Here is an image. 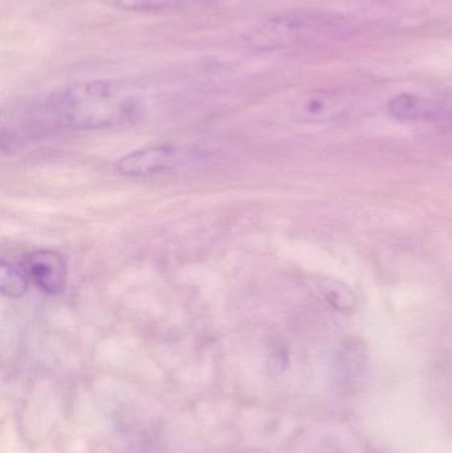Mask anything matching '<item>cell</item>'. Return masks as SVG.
<instances>
[{
    "instance_id": "cell-1",
    "label": "cell",
    "mask_w": 452,
    "mask_h": 453,
    "mask_svg": "<svg viewBox=\"0 0 452 453\" xmlns=\"http://www.w3.org/2000/svg\"><path fill=\"white\" fill-rule=\"evenodd\" d=\"M140 96L119 81L89 80L53 93L45 113L53 124L77 130L103 129L134 121L142 113Z\"/></svg>"
},
{
    "instance_id": "cell-2",
    "label": "cell",
    "mask_w": 452,
    "mask_h": 453,
    "mask_svg": "<svg viewBox=\"0 0 452 453\" xmlns=\"http://www.w3.org/2000/svg\"><path fill=\"white\" fill-rule=\"evenodd\" d=\"M339 20L331 16L300 15L271 19L252 32L251 42L262 50H278L313 39L337 28Z\"/></svg>"
},
{
    "instance_id": "cell-3",
    "label": "cell",
    "mask_w": 452,
    "mask_h": 453,
    "mask_svg": "<svg viewBox=\"0 0 452 453\" xmlns=\"http://www.w3.org/2000/svg\"><path fill=\"white\" fill-rule=\"evenodd\" d=\"M186 164V153L170 146L133 151L119 159L117 169L129 177H150L174 172Z\"/></svg>"
},
{
    "instance_id": "cell-4",
    "label": "cell",
    "mask_w": 452,
    "mask_h": 453,
    "mask_svg": "<svg viewBox=\"0 0 452 453\" xmlns=\"http://www.w3.org/2000/svg\"><path fill=\"white\" fill-rule=\"evenodd\" d=\"M21 268L42 292L57 295L63 292L66 282V263L56 250H39L28 253Z\"/></svg>"
},
{
    "instance_id": "cell-5",
    "label": "cell",
    "mask_w": 452,
    "mask_h": 453,
    "mask_svg": "<svg viewBox=\"0 0 452 453\" xmlns=\"http://www.w3.org/2000/svg\"><path fill=\"white\" fill-rule=\"evenodd\" d=\"M365 351L360 343L350 342L345 345L334 365V375L341 388H349L355 385L365 369Z\"/></svg>"
},
{
    "instance_id": "cell-6",
    "label": "cell",
    "mask_w": 452,
    "mask_h": 453,
    "mask_svg": "<svg viewBox=\"0 0 452 453\" xmlns=\"http://www.w3.org/2000/svg\"><path fill=\"white\" fill-rule=\"evenodd\" d=\"M29 279L21 265L5 263L0 265V289L10 298H19L26 295L28 289Z\"/></svg>"
},
{
    "instance_id": "cell-7",
    "label": "cell",
    "mask_w": 452,
    "mask_h": 453,
    "mask_svg": "<svg viewBox=\"0 0 452 453\" xmlns=\"http://www.w3.org/2000/svg\"><path fill=\"white\" fill-rule=\"evenodd\" d=\"M109 7L119 8L124 11H158L174 4L178 0H100Z\"/></svg>"
},
{
    "instance_id": "cell-8",
    "label": "cell",
    "mask_w": 452,
    "mask_h": 453,
    "mask_svg": "<svg viewBox=\"0 0 452 453\" xmlns=\"http://www.w3.org/2000/svg\"><path fill=\"white\" fill-rule=\"evenodd\" d=\"M329 281V288H326V300L339 311H350L355 308V297L350 290L345 289V285Z\"/></svg>"
}]
</instances>
